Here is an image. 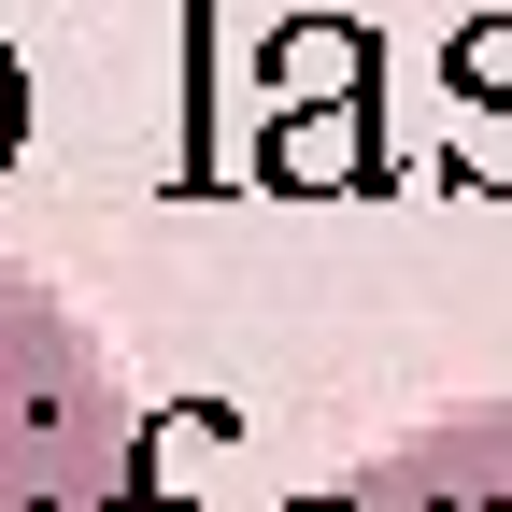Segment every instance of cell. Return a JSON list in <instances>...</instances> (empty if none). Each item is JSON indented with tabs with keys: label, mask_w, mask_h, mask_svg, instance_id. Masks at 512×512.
<instances>
[{
	"label": "cell",
	"mask_w": 512,
	"mask_h": 512,
	"mask_svg": "<svg viewBox=\"0 0 512 512\" xmlns=\"http://www.w3.org/2000/svg\"><path fill=\"white\" fill-rule=\"evenodd\" d=\"M256 185H285V200H384V128H370V86H313L271 114V143H256Z\"/></svg>",
	"instance_id": "1"
},
{
	"label": "cell",
	"mask_w": 512,
	"mask_h": 512,
	"mask_svg": "<svg viewBox=\"0 0 512 512\" xmlns=\"http://www.w3.org/2000/svg\"><path fill=\"white\" fill-rule=\"evenodd\" d=\"M441 86H456V128H441V185H470V200H512V15L456 29Z\"/></svg>",
	"instance_id": "2"
},
{
	"label": "cell",
	"mask_w": 512,
	"mask_h": 512,
	"mask_svg": "<svg viewBox=\"0 0 512 512\" xmlns=\"http://www.w3.org/2000/svg\"><path fill=\"white\" fill-rule=\"evenodd\" d=\"M15 143H29V72H15V43H0V171H15Z\"/></svg>",
	"instance_id": "3"
},
{
	"label": "cell",
	"mask_w": 512,
	"mask_h": 512,
	"mask_svg": "<svg viewBox=\"0 0 512 512\" xmlns=\"http://www.w3.org/2000/svg\"><path fill=\"white\" fill-rule=\"evenodd\" d=\"M285 512H370V498H285Z\"/></svg>",
	"instance_id": "4"
}]
</instances>
